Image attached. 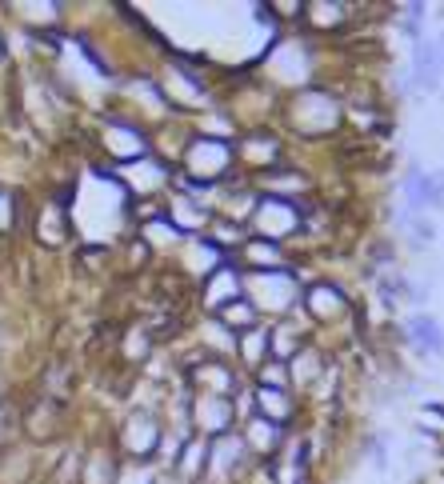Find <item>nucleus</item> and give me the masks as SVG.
<instances>
[{
  "instance_id": "nucleus-1",
  "label": "nucleus",
  "mask_w": 444,
  "mask_h": 484,
  "mask_svg": "<svg viewBox=\"0 0 444 484\" xmlns=\"http://www.w3.org/2000/svg\"><path fill=\"white\" fill-rule=\"evenodd\" d=\"M416 84L420 89H436L440 84V49L428 41L416 44Z\"/></svg>"
},
{
  "instance_id": "nucleus-2",
  "label": "nucleus",
  "mask_w": 444,
  "mask_h": 484,
  "mask_svg": "<svg viewBox=\"0 0 444 484\" xmlns=\"http://www.w3.org/2000/svg\"><path fill=\"white\" fill-rule=\"evenodd\" d=\"M408 201H413V208H424V204H440L444 201V184L433 181V176H408Z\"/></svg>"
},
{
  "instance_id": "nucleus-3",
  "label": "nucleus",
  "mask_w": 444,
  "mask_h": 484,
  "mask_svg": "<svg viewBox=\"0 0 444 484\" xmlns=\"http://www.w3.org/2000/svg\"><path fill=\"white\" fill-rule=\"evenodd\" d=\"M408 333H413V341L420 344V348L444 353V333H440V324H436L433 316H413V321H408Z\"/></svg>"
}]
</instances>
